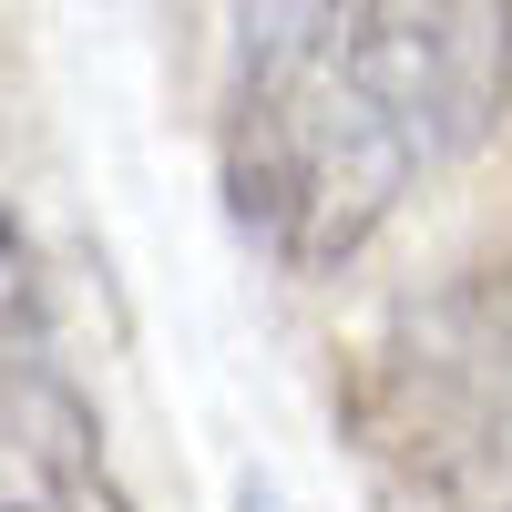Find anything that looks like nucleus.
Listing matches in <instances>:
<instances>
[{
	"label": "nucleus",
	"mask_w": 512,
	"mask_h": 512,
	"mask_svg": "<svg viewBox=\"0 0 512 512\" xmlns=\"http://www.w3.org/2000/svg\"><path fill=\"white\" fill-rule=\"evenodd\" d=\"M338 52H349L359 93L420 154H451L502 103L512 21H492V11H338Z\"/></svg>",
	"instance_id": "nucleus-3"
},
{
	"label": "nucleus",
	"mask_w": 512,
	"mask_h": 512,
	"mask_svg": "<svg viewBox=\"0 0 512 512\" xmlns=\"http://www.w3.org/2000/svg\"><path fill=\"white\" fill-rule=\"evenodd\" d=\"M502 400H512V277L472 267L390 318V338L349 379V431L410 482H461L492 461Z\"/></svg>",
	"instance_id": "nucleus-2"
},
{
	"label": "nucleus",
	"mask_w": 512,
	"mask_h": 512,
	"mask_svg": "<svg viewBox=\"0 0 512 512\" xmlns=\"http://www.w3.org/2000/svg\"><path fill=\"white\" fill-rule=\"evenodd\" d=\"M0 512H134L93 400L21 349H0Z\"/></svg>",
	"instance_id": "nucleus-4"
},
{
	"label": "nucleus",
	"mask_w": 512,
	"mask_h": 512,
	"mask_svg": "<svg viewBox=\"0 0 512 512\" xmlns=\"http://www.w3.org/2000/svg\"><path fill=\"white\" fill-rule=\"evenodd\" d=\"M236 512H287L277 472H256V461H246V472H236Z\"/></svg>",
	"instance_id": "nucleus-5"
},
{
	"label": "nucleus",
	"mask_w": 512,
	"mask_h": 512,
	"mask_svg": "<svg viewBox=\"0 0 512 512\" xmlns=\"http://www.w3.org/2000/svg\"><path fill=\"white\" fill-rule=\"evenodd\" d=\"M420 144L359 93L338 11H267L236 41L226 205L287 277H338L400 205Z\"/></svg>",
	"instance_id": "nucleus-1"
}]
</instances>
